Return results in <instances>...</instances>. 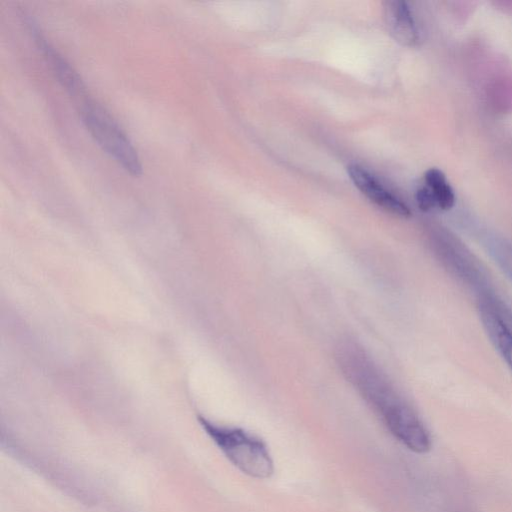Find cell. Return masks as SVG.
Wrapping results in <instances>:
<instances>
[{
  "mask_svg": "<svg viewBox=\"0 0 512 512\" xmlns=\"http://www.w3.org/2000/svg\"><path fill=\"white\" fill-rule=\"evenodd\" d=\"M335 355L343 375L389 432L409 450L427 453L432 445L428 430L366 351L355 341L345 339L337 345Z\"/></svg>",
  "mask_w": 512,
  "mask_h": 512,
  "instance_id": "cell-1",
  "label": "cell"
},
{
  "mask_svg": "<svg viewBox=\"0 0 512 512\" xmlns=\"http://www.w3.org/2000/svg\"><path fill=\"white\" fill-rule=\"evenodd\" d=\"M199 423L225 457L241 472L267 479L274 473V462L267 445L259 437L238 427L222 426L199 417Z\"/></svg>",
  "mask_w": 512,
  "mask_h": 512,
  "instance_id": "cell-2",
  "label": "cell"
},
{
  "mask_svg": "<svg viewBox=\"0 0 512 512\" xmlns=\"http://www.w3.org/2000/svg\"><path fill=\"white\" fill-rule=\"evenodd\" d=\"M79 112L95 142L125 171L139 176L142 173V164L138 153L112 116L88 98L79 104Z\"/></svg>",
  "mask_w": 512,
  "mask_h": 512,
  "instance_id": "cell-3",
  "label": "cell"
},
{
  "mask_svg": "<svg viewBox=\"0 0 512 512\" xmlns=\"http://www.w3.org/2000/svg\"><path fill=\"white\" fill-rule=\"evenodd\" d=\"M26 24L38 48L42 51L44 57L46 58L62 86L71 95L80 99L81 101L88 98L86 95L85 86L73 67H71L65 58H63L62 55H60L57 50L51 46V44L41 33L39 27L31 18H26Z\"/></svg>",
  "mask_w": 512,
  "mask_h": 512,
  "instance_id": "cell-4",
  "label": "cell"
},
{
  "mask_svg": "<svg viewBox=\"0 0 512 512\" xmlns=\"http://www.w3.org/2000/svg\"><path fill=\"white\" fill-rule=\"evenodd\" d=\"M347 173L354 185L372 202L395 215L409 217L411 211L399 198L386 190L369 172L351 164Z\"/></svg>",
  "mask_w": 512,
  "mask_h": 512,
  "instance_id": "cell-5",
  "label": "cell"
},
{
  "mask_svg": "<svg viewBox=\"0 0 512 512\" xmlns=\"http://www.w3.org/2000/svg\"><path fill=\"white\" fill-rule=\"evenodd\" d=\"M480 318L490 341L512 371V331L501 316L487 305L481 304Z\"/></svg>",
  "mask_w": 512,
  "mask_h": 512,
  "instance_id": "cell-6",
  "label": "cell"
},
{
  "mask_svg": "<svg viewBox=\"0 0 512 512\" xmlns=\"http://www.w3.org/2000/svg\"><path fill=\"white\" fill-rule=\"evenodd\" d=\"M385 18L389 30L398 42L413 45L418 40L415 22L406 2H388L385 7Z\"/></svg>",
  "mask_w": 512,
  "mask_h": 512,
  "instance_id": "cell-7",
  "label": "cell"
},
{
  "mask_svg": "<svg viewBox=\"0 0 512 512\" xmlns=\"http://www.w3.org/2000/svg\"><path fill=\"white\" fill-rule=\"evenodd\" d=\"M425 180L435 197L437 206L443 210L450 209L454 205L455 195L443 172L437 168H431L426 171Z\"/></svg>",
  "mask_w": 512,
  "mask_h": 512,
  "instance_id": "cell-8",
  "label": "cell"
},
{
  "mask_svg": "<svg viewBox=\"0 0 512 512\" xmlns=\"http://www.w3.org/2000/svg\"><path fill=\"white\" fill-rule=\"evenodd\" d=\"M492 253L494 254L497 263L501 266V269L512 280V246L497 245L493 248Z\"/></svg>",
  "mask_w": 512,
  "mask_h": 512,
  "instance_id": "cell-9",
  "label": "cell"
},
{
  "mask_svg": "<svg viewBox=\"0 0 512 512\" xmlns=\"http://www.w3.org/2000/svg\"><path fill=\"white\" fill-rule=\"evenodd\" d=\"M416 201L419 208L423 211H428L437 206L435 197L429 187H423L417 190Z\"/></svg>",
  "mask_w": 512,
  "mask_h": 512,
  "instance_id": "cell-10",
  "label": "cell"
}]
</instances>
